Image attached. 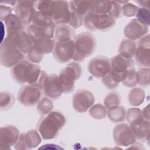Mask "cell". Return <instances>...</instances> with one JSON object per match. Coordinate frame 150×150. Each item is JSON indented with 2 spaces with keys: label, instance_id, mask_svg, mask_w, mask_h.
Listing matches in <instances>:
<instances>
[{
  "label": "cell",
  "instance_id": "cell-40",
  "mask_svg": "<svg viewBox=\"0 0 150 150\" xmlns=\"http://www.w3.org/2000/svg\"><path fill=\"white\" fill-rule=\"evenodd\" d=\"M12 9L10 6L3 5L1 4L0 6V18L2 21H4L6 16L10 15L12 12Z\"/></svg>",
  "mask_w": 150,
  "mask_h": 150
},
{
  "label": "cell",
  "instance_id": "cell-36",
  "mask_svg": "<svg viewBox=\"0 0 150 150\" xmlns=\"http://www.w3.org/2000/svg\"><path fill=\"white\" fill-rule=\"evenodd\" d=\"M104 103L107 109L119 105L121 103V97L117 92L110 93L105 97Z\"/></svg>",
  "mask_w": 150,
  "mask_h": 150
},
{
  "label": "cell",
  "instance_id": "cell-21",
  "mask_svg": "<svg viewBox=\"0 0 150 150\" xmlns=\"http://www.w3.org/2000/svg\"><path fill=\"white\" fill-rule=\"evenodd\" d=\"M148 28L137 19H134L126 25L124 30V33L128 39L135 40L146 35L148 32Z\"/></svg>",
  "mask_w": 150,
  "mask_h": 150
},
{
  "label": "cell",
  "instance_id": "cell-34",
  "mask_svg": "<svg viewBox=\"0 0 150 150\" xmlns=\"http://www.w3.org/2000/svg\"><path fill=\"white\" fill-rule=\"evenodd\" d=\"M122 84L128 87H133L137 86V73L135 68H131L125 74L122 80Z\"/></svg>",
  "mask_w": 150,
  "mask_h": 150
},
{
  "label": "cell",
  "instance_id": "cell-6",
  "mask_svg": "<svg viewBox=\"0 0 150 150\" xmlns=\"http://www.w3.org/2000/svg\"><path fill=\"white\" fill-rule=\"evenodd\" d=\"M74 52L73 60L75 62H83L91 56L96 50V39L90 32H82L73 39Z\"/></svg>",
  "mask_w": 150,
  "mask_h": 150
},
{
  "label": "cell",
  "instance_id": "cell-27",
  "mask_svg": "<svg viewBox=\"0 0 150 150\" xmlns=\"http://www.w3.org/2000/svg\"><path fill=\"white\" fill-rule=\"evenodd\" d=\"M4 21L7 29V32L23 30V28L25 27L16 14L11 13L6 16Z\"/></svg>",
  "mask_w": 150,
  "mask_h": 150
},
{
  "label": "cell",
  "instance_id": "cell-10",
  "mask_svg": "<svg viewBox=\"0 0 150 150\" xmlns=\"http://www.w3.org/2000/svg\"><path fill=\"white\" fill-rule=\"evenodd\" d=\"M42 91L37 83L33 84H26L22 87L17 94L18 101L26 107H33L41 100Z\"/></svg>",
  "mask_w": 150,
  "mask_h": 150
},
{
  "label": "cell",
  "instance_id": "cell-22",
  "mask_svg": "<svg viewBox=\"0 0 150 150\" xmlns=\"http://www.w3.org/2000/svg\"><path fill=\"white\" fill-rule=\"evenodd\" d=\"M69 4L70 11L83 19L94 11L92 1H71Z\"/></svg>",
  "mask_w": 150,
  "mask_h": 150
},
{
  "label": "cell",
  "instance_id": "cell-26",
  "mask_svg": "<svg viewBox=\"0 0 150 150\" xmlns=\"http://www.w3.org/2000/svg\"><path fill=\"white\" fill-rule=\"evenodd\" d=\"M108 118L114 123L122 122L125 119L126 110L124 107L117 105L108 109L107 112Z\"/></svg>",
  "mask_w": 150,
  "mask_h": 150
},
{
  "label": "cell",
  "instance_id": "cell-14",
  "mask_svg": "<svg viewBox=\"0 0 150 150\" xmlns=\"http://www.w3.org/2000/svg\"><path fill=\"white\" fill-rule=\"evenodd\" d=\"M74 52L73 40L67 41H56L53 50L55 60L60 63H64L73 59Z\"/></svg>",
  "mask_w": 150,
  "mask_h": 150
},
{
  "label": "cell",
  "instance_id": "cell-33",
  "mask_svg": "<svg viewBox=\"0 0 150 150\" xmlns=\"http://www.w3.org/2000/svg\"><path fill=\"white\" fill-rule=\"evenodd\" d=\"M107 112L106 107L101 104L93 105L88 110L90 116L97 120L104 118L107 115Z\"/></svg>",
  "mask_w": 150,
  "mask_h": 150
},
{
  "label": "cell",
  "instance_id": "cell-5",
  "mask_svg": "<svg viewBox=\"0 0 150 150\" xmlns=\"http://www.w3.org/2000/svg\"><path fill=\"white\" fill-rule=\"evenodd\" d=\"M56 24L49 17L36 11L32 23L26 27V31L30 36L53 39Z\"/></svg>",
  "mask_w": 150,
  "mask_h": 150
},
{
  "label": "cell",
  "instance_id": "cell-25",
  "mask_svg": "<svg viewBox=\"0 0 150 150\" xmlns=\"http://www.w3.org/2000/svg\"><path fill=\"white\" fill-rule=\"evenodd\" d=\"M137 44L130 39L123 40L119 47V54L126 59H132L135 56Z\"/></svg>",
  "mask_w": 150,
  "mask_h": 150
},
{
  "label": "cell",
  "instance_id": "cell-43",
  "mask_svg": "<svg viewBox=\"0 0 150 150\" xmlns=\"http://www.w3.org/2000/svg\"><path fill=\"white\" fill-rule=\"evenodd\" d=\"M39 149H63L62 148L59 146L57 145L54 144H46L43 146L40 147Z\"/></svg>",
  "mask_w": 150,
  "mask_h": 150
},
{
  "label": "cell",
  "instance_id": "cell-39",
  "mask_svg": "<svg viewBox=\"0 0 150 150\" xmlns=\"http://www.w3.org/2000/svg\"><path fill=\"white\" fill-rule=\"evenodd\" d=\"M93 12L97 13L106 14L107 9V1H93Z\"/></svg>",
  "mask_w": 150,
  "mask_h": 150
},
{
  "label": "cell",
  "instance_id": "cell-44",
  "mask_svg": "<svg viewBox=\"0 0 150 150\" xmlns=\"http://www.w3.org/2000/svg\"><path fill=\"white\" fill-rule=\"evenodd\" d=\"M1 43L5 39V25L2 21H1Z\"/></svg>",
  "mask_w": 150,
  "mask_h": 150
},
{
  "label": "cell",
  "instance_id": "cell-20",
  "mask_svg": "<svg viewBox=\"0 0 150 150\" xmlns=\"http://www.w3.org/2000/svg\"><path fill=\"white\" fill-rule=\"evenodd\" d=\"M40 134L35 129H30L22 133L15 145L16 149H30L36 147L41 142Z\"/></svg>",
  "mask_w": 150,
  "mask_h": 150
},
{
  "label": "cell",
  "instance_id": "cell-8",
  "mask_svg": "<svg viewBox=\"0 0 150 150\" xmlns=\"http://www.w3.org/2000/svg\"><path fill=\"white\" fill-rule=\"evenodd\" d=\"M82 69L80 65L76 62H71L59 73V79L63 93H71L74 88V82L81 76Z\"/></svg>",
  "mask_w": 150,
  "mask_h": 150
},
{
  "label": "cell",
  "instance_id": "cell-28",
  "mask_svg": "<svg viewBox=\"0 0 150 150\" xmlns=\"http://www.w3.org/2000/svg\"><path fill=\"white\" fill-rule=\"evenodd\" d=\"M128 98L131 105L135 107L139 106L144 101L145 92L141 88L135 87L129 91Z\"/></svg>",
  "mask_w": 150,
  "mask_h": 150
},
{
  "label": "cell",
  "instance_id": "cell-3",
  "mask_svg": "<svg viewBox=\"0 0 150 150\" xmlns=\"http://www.w3.org/2000/svg\"><path fill=\"white\" fill-rule=\"evenodd\" d=\"M66 123L65 117L59 111H51L40 118L37 130L43 139L56 138Z\"/></svg>",
  "mask_w": 150,
  "mask_h": 150
},
{
  "label": "cell",
  "instance_id": "cell-7",
  "mask_svg": "<svg viewBox=\"0 0 150 150\" xmlns=\"http://www.w3.org/2000/svg\"><path fill=\"white\" fill-rule=\"evenodd\" d=\"M38 84L42 94L50 99L57 100L63 93L59 76L56 74H48L45 70L41 71Z\"/></svg>",
  "mask_w": 150,
  "mask_h": 150
},
{
  "label": "cell",
  "instance_id": "cell-17",
  "mask_svg": "<svg viewBox=\"0 0 150 150\" xmlns=\"http://www.w3.org/2000/svg\"><path fill=\"white\" fill-rule=\"evenodd\" d=\"M150 39L147 34L138 40L135 53V60L137 63L143 67L149 68L150 62Z\"/></svg>",
  "mask_w": 150,
  "mask_h": 150
},
{
  "label": "cell",
  "instance_id": "cell-4",
  "mask_svg": "<svg viewBox=\"0 0 150 150\" xmlns=\"http://www.w3.org/2000/svg\"><path fill=\"white\" fill-rule=\"evenodd\" d=\"M40 73V67L38 64L25 59L15 65L11 70L12 78L19 84L37 83Z\"/></svg>",
  "mask_w": 150,
  "mask_h": 150
},
{
  "label": "cell",
  "instance_id": "cell-15",
  "mask_svg": "<svg viewBox=\"0 0 150 150\" xmlns=\"http://www.w3.org/2000/svg\"><path fill=\"white\" fill-rule=\"evenodd\" d=\"M94 102L95 97L93 94L86 89L77 90L73 96V107L77 112H86Z\"/></svg>",
  "mask_w": 150,
  "mask_h": 150
},
{
  "label": "cell",
  "instance_id": "cell-1",
  "mask_svg": "<svg viewBox=\"0 0 150 150\" xmlns=\"http://www.w3.org/2000/svg\"><path fill=\"white\" fill-rule=\"evenodd\" d=\"M36 10L50 18L56 25L68 24L70 17L69 1H38L35 3Z\"/></svg>",
  "mask_w": 150,
  "mask_h": 150
},
{
  "label": "cell",
  "instance_id": "cell-42",
  "mask_svg": "<svg viewBox=\"0 0 150 150\" xmlns=\"http://www.w3.org/2000/svg\"><path fill=\"white\" fill-rule=\"evenodd\" d=\"M139 6H141V8H144L148 9H149L150 8V1L146 0V1H136Z\"/></svg>",
  "mask_w": 150,
  "mask_h": 150
},
{
  "label": "cell",
  "instance_id": "cell-29",
  "mask_svg": "<svg viewBox=\"0 0 150 150\" xmlns=\"http://www.w3.org/2000/svg\"><path fill=\"white\" fill-rule=\"evenodd\" d=\"M106 14L115 20L118 19L122 15V6L117 1H107Z\"/></svg>",
  "mask_w": 150,
  "mask_h": 150
},
{
  "label": "cell",
  "instance_id": "cell-38",
  "mask_svg": "<svg viewBox=\"0 0 150 150\" xmlns=\"http://www.w3.org/2000/svg\"><path fill=\"white\" fill-rule=\"evenodd\" d=\"M138 9V8L137 6L128 2L122 6V14L127 17H132L135 16Z\"/></svg>",
  "mask_w": 150,
  "mask_h": 150
},
{
  "label": "cell",
  "instance_id": "cell-13",
  "mask_svg": "<svg viewBox=\"0 0 150 150\" xmlns=\"http://www.w3.org/2000/svg\"><path fill=\"white\" fill-rule=\"evenodd\" d=\"M113 138L116 145L120 146H128L136 141L134 134L127 123L117 124L113 129Z\"/></svg>",
  "mask_w": 150,
  "mask_h": 150
},
{
  "label": "cell",
  "instance_id": "cell-18",
  "mask_svg": "<svg viewBox=\"0 0 150 150\" xmlns=\"http://www.w3.org/2000/svg\"><path fill=\"white\" fill-rule=\"evenodd\" d=\"M110 59L103 56H98L88 63L89 73L97 78H103L110 71Z\"/></svg>",
  "mask_w": 150,
  "mask_h": 150
},
{
  "label": "cell",
  "instance_id": "cell-19",
  "mask_svg": "<svg viewBox=\"0 0 150 150\" xmlns=\"http://www.w3.org/2000/svg\"><path fill=\"white\" fill-rule=\"evenodd\" d=\"M19 130L14 125H6L0 129V149H10L19 137Z\"/></svg>",
  "mask_w": 150,
  "mask_h": 150
},
{
  "label": "cell",
  "instance_id": "cell-9",
  "mask_svg": "<svg viewBox=\"0 0 150 150\" xmlns=\"http://www.w3.org/2000/svg\"><path fill=\"white\" fill-rule=\"evenodd\" d=\"M84 27L90 31H107L115 24V20L107 14L91 12L83 19Z\"/></svg>",
  "mask_w": 150,
  "mask_h": 150
},
{
  "label": "cell",
  "instance_id": "cell-37",
  "mask_svg": "<svg viewBox=\"0 0 150 150\" xmlns=\"http://www.w3.org/2000/svg\"><path fill=\"white\" fill-rule=\"evenodd\" d=\"M135 15L138 21L149 27L150 25L149 9L144 8H138Z\"/></svg>",
  "mask_w": 150,
  "mask_h": 150
},
{
  "label": "cell",
  "instance_id": "cell-23",
  "mask_svg": "<svg viewBox=\"0 0 150 150\" xmlns=\"http://www.w3.org/2000/svg\"><path fill=\"white\" fill-rule=\"evenodd\" d=\"M75 30L68 24L56 25L54 29V40L67 41L75 38Z\"/></svg>",
  "mask_w": 150,
  "mask_h": 150
},
{
  "label": "cell",
  "instance_id": "cell-35",
  "mask_svg": "<svg viewBox=\"0 0 150 150\" xmlns=\"http://www.w3.org/2000/svg\"><path fill=\"white\" fill-rule=\"evenodd\" d=\"M137 73V84L141 86H147L149 84V68L142 67Z\"/></svg>",
  "mask_w": 150,
  "mask_h": 150
},
{
  "label": "cell",
  "instance_id": "cell-12",
  "mask_svg": "<svg viewBox=\"0 0 150 150\" xmlns=\"http://www.w3.org/2000/svg\"><path fill=\"white\" fill-rule=\"evenodd\" d=\"M26 55L19 50L2 42L0 46L1 64L4 67H13L17 63L23 60Z\"/></svg>",
  "mask_w": 150,
  "mask_h": 150
},
{
  "label": "cell",
  "instance_id": "cell-32",
  "mask_svg": "<svg viewBox=\"0 0 150 150\" xmlns=\"http://www.w3.org/2000/svg\"><path fill=\"white\" fill-rule=\"evenodd\" d=\"M53 108V103L50 98L43 97L37 104V110L41 115H45L52 111Z\"/></svg>",
  "mask_w": 150,
  "mask_h": 150
},
{
  "label": "cell",
  "instance_id": "cell-11",
  "mask_svg": "<svg viewBox=\"0 0 150 150\" xmlns=\"http://www.w3.org/2000/svg\"><path fill=\"white\" fill-rule=\"evenodd\" d=\"M2 42L19 50L25 55L32 46L31 40L26 31L24 30L7 32V35Z\"/></svg>",
  "mask_w": 150,
  "mask_h": 150
},
{
  "label": "cell",
  "instance_id": "cell-2",
  "mask_svg": "<svg viewBox=\"0 0 150 150\" xmlns=\"http://www.w3.org/2000/svg\"><path fill=\"white\" fill-rule=\"evenodd\" d=\"M110 71L102 78V82L108 88L114 89L122 82L126 72L134 67L135 63L132 59H126L117 54L110 59Z\"/></svg>",
  "mask_w": 150,
  "mask_h": 150
},
{
  "label": "cell",
  "instance_id": "cell-41",
  "mask_svg": "<svg viewBox=\"0 0 150 150\" xmlns=\"http://www.w3.org/2000/svg\"><path fill=\"white\" fill-rule=\"evenodd\" d=\"M149 105H148L146 107H145L142 111H141V114L143 117V118L145 120L149 121Z\"/></svg>",
  "mask_w": 150,
  "mask_h": 150
},
{
  "label": "cell",
  "instance_id": "cell-31",
  "mask_svg": "<svg viewBox=\"0 0 150 150\" xmlns=\"http://www.w3.org/2000/svg\"><path fill=\"white\" fill-rule=\"evenodd\" d=\"M14 103L15 97L11 93L7 91L1 92L0 103L1 110H7L9 109Z\"/></svg>",
  "mask_w": 150,
  "mask_h": 150
},
{
  "label": "cell",
  "instance_id": "cell-30",
  "mask_svg": "<svg viewBox=\"0 0 150 150\" xmlns=\"http://www.w3.org/2000/svg\"><path fill=\"white\" fill-rule=\"evenodd\" d=\"M125 118L130 126L133 125L144 120L141 114V111L138 108H129L126 112Z\"/></svg>",
  "mask_w": 150,
  "mask_h": 150
},
{
  "label": "cell",
  "instance_id": "cell-16",
  "mask_svg": "<svg viewBox=\"0 0 150 150\" xmlns=\"http://www.w3.org/2000/svg\"><path fill=\"white\" fill-rule=\"evenodd\" d=\"M35 3V1H19L13 7L16 15L25 26H28L32 23L36 11Z\"/></svg>",
  "mask_w": 150,
  "mask_h": 150
},
{
  "label": "cell",
  "instance_id": "cell-24",
  "mask_svg": "<svg viewBox=\"0 0 150 150\" xmlns=\"http://www.w3.org/2000/svg\"><path fill=\"white\" fill-rule=\"evenodd\" d=\"M149 121L144 119L130 127L136 139L141 141H146L149 140Z\"/></svg>",
  "mask_w": 150,
  "mask_h": 150
}]
</instances>
